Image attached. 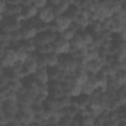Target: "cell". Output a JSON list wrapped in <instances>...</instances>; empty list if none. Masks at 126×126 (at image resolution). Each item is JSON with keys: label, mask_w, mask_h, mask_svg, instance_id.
Returning a JSON list of instances; mask_svg holds the SVG:
<instances>
[{"label": "cell", "mask_w": 126, "mask_h": 126, "mask_svg": "<svg viewBox=\"0 0 126 126\" xmlns=\"http://www.w3.org/2000/svg\"><path fill=\"white\" fill-rule=\"evenodd\" d=\"M58 66L60 67V69L71 73L74 72L77 69V65H76V58L69 54V53H62V54H58Z\"/></svg>", "instance_id": "1"}, {"label": "cell", "mask_w": 126, "mask_h": 126, "mask_svg": "<svg viewBox=\"0 0 126 126\" xmlns=\"http://www.w3.org/2000/svg\"><path fill=\"white\" fill-rule=\"evenodd\" d=\"M21 28V21H19L14 16H3V19L0 23V30L11 32L16 30H20Z\"/></svg>", "instance_id": "2"}, {"label": "cell", "mask_w": 126, "mask_h": 126, "mask_svg": "<svg viewBox=\"0 0 126 126\" xmlns=\"http://www.w3.org/2000/svg\"><path fill=\"white\" fill-rule=\"evenodd\" d=\"M58 35V32H54L51 31H46L40 33H36L35 36L33 37V41L35 46L37 45H44L47 43H51Z\"/></svg>", "instance_id": "3"}, {"label": "cell", "mask_w": 126, "mask_h": 126, "mask_svg": "<svg viewBox=\"0 0 126 126\" xmlns=\"http://www.w3.org/2000/svg\"><path fill=\"white\" fill-rule=\"evenodd\" d=\"M17 56L14 52V50L11 47H7L2 55V58L0 60V63L2 64L3 67H12L14 65V63L17 61Z\"/></svg>", "instance_id": "4"}, {"label": "cell", "mask_w": 126, "mask_h": 126, "mask_svg": "<svg viewBox=\"0 0 126 126\" xmlns=\"http://www.w3.org/2000/svg\"><path fill=\"white\" fill-rule=\"evenodd\" d=\"M52 46H53V52H55L56 54H62V53H67L68 47H69V41L63 39L59 33L57 35V37L51 42Z\"/></svg>", "instance_id": "5"}, {"label": "cell", "mask_w": 126, "mask_h": 126, "mask_svg": "<svg viewBox=\"0 0 126 126\" xmlns=\"http://www.w3.org/2000/svg\"><path fill=\"white\" fill-rule=\"evenodd\" d=\"M36 17H37L40 21H42V22H44V23H46V24H49V23L53 22V20H54V18H55L54 14H53L52 8L49 7L47 4H46V6H45L44 8H42V9H40V10L37 11Z\"/></svg>", "instance_id": "6"}, {"label": "cell", "mask_w": 126, "mask_h": 126, "mask_svg": "<svg viewBox=\"0 0 126 126\" xmlns=\"http://www.w3.org/2000/svg\"><path fill=\"white\" fill-rule=\"evenodd\" d=\"M72 20L70 18H68L67 16H65L64 14L63 15H60V16H57L54 18L53 20V23L55 25V28L57 30V32H60L66 29H68V27L70 26Z\"/></svg>", "instance_id": "7"}, {"label": "cell", "mask_w": 126, "mask_h": 126, "mask_svg": "<svg viewBox=\"0 0 126 126\" xmlns=\"http://www.w3.org/2000/svg\"><path fill=\"white\" fill-rule=\"evenodd\" d=\"M36 15H37V9L32 4V2H31V4L22 7V10H21V16H22L23 20H29V19H32V18L35 17Z\"/></svg>", "instance_id": "8"}, {"label": "cell", "mask_w": 126, "mask_h": 126, "mask_svg": "<svg viewBox=\"0 0 126 126\" xmlns=\"http://www.w3.org/2000/svg\"><path fill=\"white\" fill-rule=\"evenodd\" d=\"M2 77H3L7 82H11V81H19V80L21 79L19 73H18L13 67H4Z\"/></svg>", "instance_id": "9"}, {"label": "cell", "mask_w": 126, "mask_h": 126, "mask_svg": "<svg viewBox=\"0 0 126 126\" xmlns=\"http://www.w3.org/2000/svg\"><path fill=\"white\" fill-rule=\"evenodd\" d=\"M46 73L48 76V81L49 80H58V77L61 73V69L58 65L56 66H47L46 68Z\"/></svg>", "instance_id": "10"}, {"label": "cell", "mask_w": 126, "mask_h": 126, "mask_svg": "<svg viewBox=\"0 0 126 126\" xmlns=\"http://www.w3.org/2000/svg\"><path fill=\"white\" fill-rule=\"evenodd\" d=\"M33 76L36 79V81L39 83L46 84L48 82V76L45 68H37V70L33 73Z\"/></svg>", "instance_id": "11"}, {"label": "cell", "mask_w": 126, "mask_h": 126, "mask_svg": "<svg viewBox=\"0 0 126 126\" xmlns=\"http://www.w3.org/2000/svg\"><path fill=\"white\" fill-rule=\"evenodd\" d=\"M69 44L71 45V46H73V47H75L76 49H80V48H82V47H84L85 45H84V43H83V40H82V38H81V36H80V34L79 33H76L71 39H70V41H69Z\"/></svg>", "instance_id": "12"}, {"label": "cell", "mask_w": 126, "mask_h": 126, "mask_svg": "<svg viewBox=\"0 0 126 126\" xmlns=\"http://www.w3.org/2000/svg\"><path fill=\"white\" fill-rule=\"evenodd\" d=\"M21 42H22V45L24 46V48H25L29 53H32V52L34 51V49H35V44H34L33 38H31V39H22Z\"/></svg>", "instance_id": "13"}, {"label": "cell", "mask_w": 126, "mask_h": 126, "mask_svg": "<svg viewBox=\"0 0 126 126\" xmlns=\"http://www.w3.org/2000/svg\"><path fill=\"white\" fill-rule=\"evenodd\" d=\"M64 95V93L61 89H48V94L47 96H50L52 98L58 99Z\"/></svg>", "instance_id": "14"}, {"label": "cell", "mask_w": 126, "mask_h": 126, "mask_svg": "<svg viewBox=\"0 0 126 126\" xmlns=\"http://www.w3.org/2000/svg\"><path fill=\"white\" fill-rule=\"evenodd\" d=\"M58 57L59 55L55 52H51L47 54V66H56L58 65Z\"/></svg>", "instance_id": "15"}, {"label": "cell", "mask_w": 126, "mask_h": 126, "mask_svg": "<svg viewBox=\"0 0 126 126\" xmlns=\"http://www.w3.org/2000/svg\"><path fill=\"white\" fill-rule=\"evenodd\" d=\"M23 39V35L20 30H16L10 32V41H14V42H19Z\"/></svg>", "instance_id": "16"}, {"label": "cell", "mask_w": 126, "mask_h": 126, "mask_svg": "<svg viewBox=\"0 0 126 126\" xmlns=\"http://www.w3.org/2000/svg\"><path fill=\"white\" fill-rule=\"evenodd\" d=\"M59 33V35L63 38V39H65V40H67V41H70V39L76 34L74 32H72L70 29H66V30H64V31H62V32H58Z\"/></svg>", "instance_id": "17"}, {"label": "cell", "mask_w": 126, "mask_h": 126, "mask_svg": "<svg viewBox=\"0 0 126 126\" xmlns=\"http://www.w3.org/2000/svg\"><path fill=\"white\" fill-rule=\"evenodd\" d=\"M32 4L37 9V11L38 10H40V9H42V8H44L45 6H46V4H47V1H32Z\"/></svg>", "instance_id": "18"}, {"label": "cell", "mask_w": 126, "mask_h": 126, "mask_svg": "<svg viewBox=\"0 0 126 126\" xmlns=\"http://www.w3.org/2000/svg\"><path fill=\"white\" fill-rule=\"evenodd\" d=\"M7 81L2 77V76H0V89H2L3 87H5L6 85H7Z\"/></svg>", "instance_id": "19"}, {"label": "cell", "mask_w": 126, "mask_h": 126, "mask_svg": "<svg viewBox=\"0 0 126 126\" xmlns=\"http://www.w3.org/2000/svg\"><path fill=\"white\" fill-rule=\"evenodd\" d=\"M6 7V1H1L0 0V13L3 14V11Z\"/></svg>", "instance_id": "20"}, {"label": "cell", "mask_w": 126, "mask_h": 126, "mask_svg": "<svg viewBox=\"0 0 126 126\" xmlns=\"http://www.w3.org/2000/svg\"><path fill=\"white\" fill-rule=\"evenodd\" d=\"M43 126H59L58 123H45Z\"/></svg>", "instance_id": "21"}, {"label": "cell", "mask_w": 126, "mask_h": 126, "mask_svg": "<svg viewBox=\"0 0 126 126\" xmlns=\"http://www.w3.org/2000/svg\"><path fill=\"white\" fill-rule=\"evenodd\" d=\"M117 126H126V122L125 121H119L117 123Z\"/></svg>", "instance_id": "22"}, {"label": "cell", "mask_w": 126, "mask_h": 126, "mask_svg": "<svg viewBox=\"0 0 126 126\" xmlns=\"http://www.w3.org/2000/svg\"><path fill=\"white\" fill-rule=\"evenodd\" d=\"M3 70H4V67H3L2 64L0 63V76H2V74H3Z\"/></svg>", "instance_id": "23"}, {"label": "cell", "mask_w": 126, "mask_h": 126, "mask_svg": "<svg viewBox=\"0 0 126 126\" xmlns=\"http://www.w3.org/2000/svg\"><path fill=\"white\" fill-rule=\"evenodd\" d=\"M2 19H3V14H1V13H0V23H1Z\"/></svg>", "instance_id": "24"}]
</instances>
